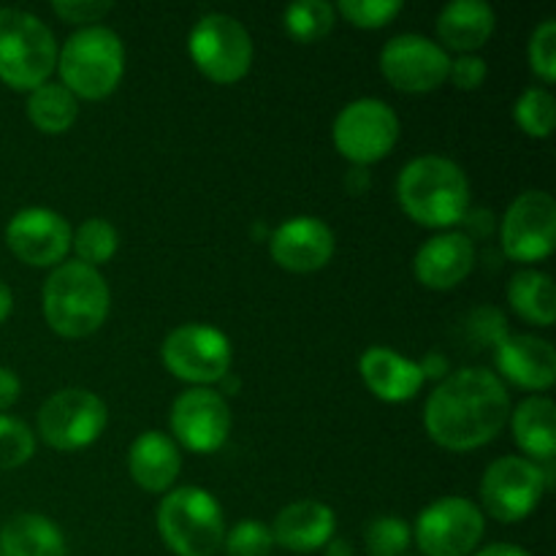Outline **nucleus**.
Masks as SVG:
<instances>
[{"mask_svg":"<svg viewBox=\"0 0 556 556\" xmlns=\"http://www.w3.org/2000/svg\"><path fill=\"white\" fill-rule=\"evenodd\" d=\"M556 407L548 396H530L514 413V438L527 456L552 462L556 454Z\"/></svg>","mask_w":556,"mask_h":556,"instance_id":"nucleus-25","label":"nucleus"},{"mask_svg":"<svg viewBox=\"0 0 556 556\" xmlns=\"http://www.w3.org/2000/svg\"><path fill=\"white\" fill-rule=\"evenodd\" d=\"M188 52L206 79L215 85H233L244 79L253 65V38L233 16L206 14L190 30Z\"/></svg>","mask_w":556,"mask_h":556,"instance_id":"nucleus-7","label":"nucleus"},{"mask_svg":"<svg viewBox=\"0 0 556 556\" xmlns=\"http://www.w3.org/2000/svg\"><path fill=\"white\" fill-rule=\"evenodd\" d=\"M220 383H223V389L228 391V394H237V389H239V380L237 378H228V375H226V378H223Z\"/></svg>","mask_w":556,"mask_h":556,"instance_id":"nucleus-45","label":"nucleus"},{"mask_svg":"<svg viewBox=\"0 0 556 556\" xmlns=\"http://www.w3.org/2000/svg\"><path fill=\"white\" fill-rule=\"evenodd\" d=\"M163 367L174 378L193 383V389H210L231 372V340L220 329L206 324L177 326L161 345Z\"/></svg>","mask_w":556,"mask_h":556,"instance_id":"nucleus-8","label":"nucleus"},{"mask_svg":"<svg viewBox=\"0 0 556 556\" xmlns=\"http://www.w3.org/2000/svg\"><path fill=\"white\" fill-rule=\"evenodd\" d=\"M68 220L43 206L16 212L5 226V244L27 266H60L71 250Z\"/></svg>","mask_w":556,"mask_h":556,"instance_id":"nucleus-16","label":"nucleus"},{"mask_svg":"<svg viewBox=\"0 0 556 556\" xmlns=\"http://www.w3.org/2000/svg\"><path fill=\"white\" fill-rule=\"evenodd\" d=\"M41 299L49 329L65 340L96 334L106 324L112 304V293L101 271L79 261L60 264L43 282Z\"/></svg>","mask_w":556,"mask_h":556,"instance_id":"nucleus-3","label":"nucleus"},{"mask_svg":"<svg viewBox=\"0 0 556 556\" xmlns=\"http://www.w3.org/2000/svg\"><path fill=\"white\" fill-rule=\"evenodd\" d=\"M410 546V527L400 516H378L367 527L369 556H405Z\"/></svg>","mask_w":556,"mask_h":556,"instance_id":"nucleus-32","label":"nucleus"},{"mask_svg":"<svg viewBox=\"0 0 556 556\" xmlns=\"http://www.w3.org/2000/svg\"><path fill=\"white\" fill-rule=\"evenodd\" d=\"M546 492L543 467L521 456H503L483 472L481 500L486 514L500 525L527 519Z\"/></svg>","mask_w":556,"mask_h":556,"instance_id":"nucleus-11","label":"nucleus"},{"mask_svg":"<svg viewBox=\"0 0 556 556\" xmlns=\"http://www.w3.org/2000/svg\"><path fill=\"white\" fill-rule=\"evenodd\" d=\"M448 79L454 81L456 90H478L486 81V60L478 54H459L451 60Z\"/></svg>","mask_w":556,"mask_h":556,"instance_id":"nucleus-38","label":"nucleus"},{"mask_svg":"<svg viewBox=\"0 0 556 556\" xmlns=\"http://www.w3.org/2000/svg\"><path fill=\"white\" fill-rule=\"evenodd\" d=\"M106 429V405L87 389H63L38 410V434L49 448L79 451Z\"/></svg>","mask_w":556,"mask_h":556,"instance_id":"nucleus-10","label":"nucleus"},{"mask_svg":"<svg viewBox=\"0 0 556 556\" xmlns=\"http://www.w3.org/2000/svg\"><path fill=\"white\" fill-rule=\"evenodd\" d=\"M470 334L476 337L481 345L497 348L500 342L510 334L508 320H505V315L500 313L497 307H478L476 313L470 315Z\"/></svg>","mask_w":556,"mask_h":556,"instance_id":"nucleus-37","label":"nucleus"},{"mask_svg":"<svg viewBox=\"0 0 556 556\" xmlns=\"http://www.w3.org/2000/svg\"><path fill=\"white\" fill-rule=\"evenodd\" d=\"M157 532L177 556H215L226 541V519L210 492L182 486L157 505Z\"/></svg>","mask_w":556,"mask_h":556,"instance_id":"nucleus-5","label":"nucleus"},{"mask_svg":"<svg viewBox=\"0 0 556 556\" xmlns=\"http://www.w3.org/2000/svg\"><path fill=\"white\" fill-rule=\"evenodd\" d=\"M476 556H532V554L519 546H510V543H492V546L481 548Z\"/></svg>","mask_w":556,"mask_h":556,"instance_id":"nucleus-42","label":"nucleus"},{"mask_svg":"<svg viewBox=\"0 0 556 556\" xmlns=\"http://www.w3.org/2000/svg\"><path fill=\"white\" fill-rule=\"evenodd\" d=\"M0 556H68L65 535L41 514H20L0 530Z\"/></svg>","mask_w":556,"mask_h":556,"instance_id":"nucleus-24","label":"nucleus"},{"mask_svg":"<svg viewBox=\"0 0 556 556\" xmlns=\"http://www.w3.org/2000/svg\"><path fill=\"white\" fill-rule=\"evenodd\" d=\"M510 418L503 380L486 367H465L440 380L424 407L429 438L445 451H476L492 443Z\"/></svg>","mask_w":556,"mask_h":556,"instance_id":"nucleus-1","label":"nucleus"},{"mask_svg":"<svg viewBox=\"0 0 556 556\" xmlns=\"http://www.w3.org/2000/svg\"><path fill=\"white\" fill-rule=\"evenodd\" d=\"M396 199L418 226L451 228L470 212V182L448 157L424 155L402 168L396 179Z\"/></svg>","mask_w":556,"mask_h":556,"instance_id":"nucleus-2","label":"nucleus"},{"mask_svg":"<svg viewBox=\"0 0 556 556\" xmlns=\"http://www.w3.org/2000/svg\"><path fill=\"white\" fill-rule=\"evenodd\" d=\"M326 556H353V548L345 538H331L326 543Z\"/></svg>","mask_w":556,"mask_h":556,"instance_id":"nucleus-44","label":"nucleus"},{"mask_svg":"<svg viewBox=\"0 0 556 556\" xmlns=\"http://www.w3.org/2000/svg\"><path fill=\"white\" fill-rule=\"evenodd\" d=\"M337 11L326 0H302L286 9V33L299 43H315L326 38L334 27Z\"/></svg>","mask_w":556,"mask_h":556,"instance_id":"nucleus-28","label":"nucleus"},{"mask_svg":"<svg viewBox=\"0 0 556 556\" xmlns=\"http://www.w3.org/2000/svg\"><path fill=\"white\" fill-rule=\"evenodd\" d=\"M503 250L510 261L535 264L548 258L556 244V204L546 190H527L508 206L500 226Z\"/></svg>","mask_w":556,"mask_h":556,"instance_id":"nucleus-13","label":"nucleus"},{"mask_svg":"<svg viewBox=\"0 0 556 556\" xmlns=\"http://www.w3.org/2000/svg\"><path fill=\"white\" fill-rule=\"evenodd\" d=\"M223 548H226V556H269L275 548V538L266 525L244 519L228 532Z\"/></svg>","mask_w":556,"mask_h":556,"instance_id":"nucleus-33","label":"nucleus"},{"mask_svg":"<svg viewBox=\"0 0 556 556\" xmlns=\"http://www.w3.org/2000/svg\"><path fill=\"white\" fill-rule=\"evenodd\" d=\"M117 228L109 220H103V217H90L71 237V248L76 250V261L92 266V269L109 264L114 258V253H117Z\"/></svg>","mask_w":556,"mask_h":556,"instance_id":"nucleus-29","label":"nucleus"},{"mask_svg":"<svg viewBox=\"0 0 556 556\" xmlns=\"http://www.w3.org/2000/svg\"><path fill=\"white\" fill-rule=\"evenodd\" d=\"M369 182H372V179H369V172H367V168L353 166V168H351V174H348V190H351L353 195L367 193V190H369Z\"/></svg>","mask_w":556,"mask_h":556,"instance_id":"nucleus-41","label":"nucleus"},{"mask_svg":"<svg viewBox=\"0 0 556 556\" xmlns=\"http://www.w3.org/2000/svg\"><path fill=\"white\" fill-rule=\"evenodd\" d=\"M556 101L546 87H530L521 92L514 106V117L519 128L532 139H548L554 130Z\"/></svg>","mask_w":556,"mask_h":556,"instance_id":"nucleus-30","label":"nucleus"},{"mask_svg":"<svg viewBox=\"0 0 556 556\" xmlns=\"http://www.w3.org/2000/svg\"><path fill=\"white\" fill-rule=\"evenodd\" d=\"M527 58H530V68L535 71V76H541L546 85L556 81V22L546 20L535 27L530 38V49H527Z\"/></svg>","mask_w":556,"mask_h":556,"instance_id":"nucleus-35","label":"nucleus"},{"mask_svg":"<svg viewBox=\"0 0 556 556\" xmlns=\"http://www.w3.org/2000/svg\"><path fill=\"white\" fill-rule=\"evenodd\" d=\"M20 391H22L20 378H16L11 369L0 367V413L9 410V407L20 400Z\"/></svg>","mask_w":556,"mask_h":556,"instance_id":"nucleus-39","label":"nucleus"},{"mask_svg":"<svg viewBox=\"0 0 556 556\" xmlns=\"http://www.w3.org/2000/svg\"><path fill=\"white\" fill-rule=\"evenodd\" d=\"M503 378L527 391H546L556 380V353L552 342L535 334H508L494 348Z\"/></svg>","mask_w":556,"mask_h":556,"instance_id":"nucleus-19","label":"nucleus"},{"mask_svg":"<svg viewBox=\"0 0 556 556\" xmlns=\"http://www.w3.org/2000/svg\"><path fill=\"white\" fill-rule=\"evenodd\" d=\"M60 85L85 101H101L117 90L125 74V47L109 27L76 30L58 54Z\"/></svg>","mask_w":556,"mask_h":556,"instance_id":"nucleus-4","label":"nucleus"},{"mask_svg":"<svg viewBox=\"0 0 556 556\" xmlns=\"http://www.w3.org/2000/svg\"><path fill=\"white\" fill-rule=\"evenodd\" d=\"M112 9L114 5L109 0H54L52 3V11L60 20L87 27H92V22H101Z\"/></svg>","mask_w":556,"mask_h":556,"instance_id":"nucleus-36","label":"nucleus"},{"mask_svg":"<svg viewBox=\"0 0 556 556\" xmlns=\"http://www.w3.org/2000/svg\"><path fill=\"white\" fill-rule=\"evenodd\" d=\"M486 521L467 497H443L416 519V543L424 556H470L481 543Z\"/></svg>","mask_w":556,"mask_h":556,"instance_id":"nucleus-12","label":"nucleus"},{"mask_svg":"<svg viewBox=\"0 0 556 556\" xmlns=\"http://www.w3.org/2000/svg\"><path fill=\"white\" fill-rule=\"evenodd\" d=\"M331 139L342 157H348L353 166L367 168L369 163L391 155L400 139V117L386 101L358 98L337 114Z\"/></svg>","mask_w":556,"mask_h":556,"instance_id":"nucleus-9","label":"nucleus"},{"mask_svg":"<svg viewBox=\"0 0 556 556\" xmlns=\"http://www.w3.org/2000/svg\"><path fill=\"white\" fill-rule=\"evenodd\" d=\"M172 429L188 451L215 454L231 434V407L217 391L188 389L174 400Z\"/></svg>","mask_w":556,"mask_h":556,"instance_id":"nucleus-15","label":"nucleus"},{"mask_svg":"<svg viewBox=\"0 0 556 556\" xmlns=\"http://www.w3.org/2000/svg\"><path fill=\"white\" fill-rule=\"evenodd\" d=\"M367 389L383 402H407L421 391L424 372L418 362L383 345H372L358 362Z\"/></svg>","mask_w":556,"mask_h":556,"instance_id":"nucleus-21","label":"nucleus"},{"mask_svg":"<svg viewBox=\"0 0 556 556\" xmlns=\"http://www.w3.org/2000/svg\"><path fill=\"white\" fill-rule=\"evenodd\" d=\"M380 71L394 90L421 96V92L438 90L448 79L451 58L432 38L405 33V36L391 38L383 47Z\"/></svg>","mask_w":556,"mask_h":556,"instance_id":"nucleus-14","label":"nucleus"},{"mask_svg":"<svg viewBox=\"0 0 556 556\" xmlns=\"http://www.w3.org/2000/svg\"><path fill=\"white\" fill-rule=\"evenodd\" d=\"M334 530L337 519L329 505L318 503V500H299L277 514L271 538L277 546L288 548V552L309 554L324 548L334 538Z\"/></svg>","mask_w":556,"mask_h":556,"instance_id":"nucleus-20","label":"nucleus"},{"mask_svg":"<svg viewBox=\"0 0 556 556\" xmlns=\"http://www.w3.org/2000/svg\"><path fill=\"white\" fill-rule=\"evenodd\" d=\"M58 68V43L38 16L0 9V79L14 90H36Z\"/></svg>","mask_w":556,"mask_h":556,"instance_id":"nucleus-6","label":"nucleus"},{"mask_svg":"<svg viewBox=\"0 0 556 556\" xmlns=\"http://www.w3.org/2000/svg\"><path fill=\"white\" fill-rule=\"evenodd\" d=\"M269 253L277 266L293 275L324 269L334 255V233L318 217H291L269 237Z\"/></svg>","mask_w":556,"mask_h":556,"instance_id":"nucleus-17","label":"nucleus"},{"mask_svg":"<svg viewBox=\"0 0 556 556\" xmlns=\"http://www.w3.org/2000/svg\"><path fill=\"white\" fill-rule=\"evenodd\" d=\"M418 367H421L424 380H427V378H448V358H445L443 353H429L424 362H418Z\"/></svg>","mask_w":556,"mask_h":556,"instance_id":"nucleus-40","label":"nucleus"},{"mask_svg":"<svg viewBox=\"0 0 556 556\" xmlns=\"http://www.w3.org/2000/svg\"><path fill=\"white\" fill-rule=\"evenodd\" d=\"M476 266V244L467 233L448 231L427 239L418 248L413 269L421 286L432 291H451L459 286Z\"/></svg>","mask_w":556,"mask_h":556,"instance_id":"nucleus-18","label":"nucleus"},{"mask_svg":"<svg viewBox=\"0 0 556 556\" xmlns=\"http://www.w3.org/2000/svg\"><path fill=\"white\" fill-rule=\"evenodd\" d=\"M508 304L519 318L535 326H552L556 318V293L552 275L521 269L508 282Z\"/></svg>","mask_w":556,"mask_h":556,"instance_id":"nucleus-26","label":"nucleus"},{"mask_svg":"<svg viewBox=\"0 0 556 556\" xmlns=\"http://www.w3.org/2000/svg\"><path fill=\"white\" fill-rule=\"evenodd\" d=\"M11 309H14V293H11V288L0 280V324L9 318Z\"/></svg>","mask_w":556,"mask_h":556,"instance_id":"nucleus-43","label":"nucleus"},{"mask_svg":"<svg viewBox=\"0 0 556 556\" xmlns=\"http://www.w3.org/2000/svg\"><path fill=\"white\" fill-rule=\"evenodd\" d=\"M128 470L136 486L150 494H161L174 486L179 470H182V456L177 443L168 434L150 429L139 434L128 451Z\"/></svg>","mask_w":556,"mask_h":556,"instance_id":"nucleus-22","label":"nucleus"},{"mask_svg":"<svg viewBox=\"0 0 556 556\" xmlns=\"http://www.w3.org/2000/svg\"><path fill=\"white\" fill-rule=\"evenodd\" d=\"M76 117H79V101L60 81H43L27 96V119L41 134H65L76 123Z\"/></svg>","mask_w":556,"mask_h":556,"instance_id":"nucleus-27","label":"nucleus"},{"mask_svg":"<svg viewBox=\"0 0 556 556\" xmlns=\"http://www.w3.org/2000/svg\"><path fill=\"white\" fill-rule=\"evenodd\" d=\"M36 451V434L20 418L0 416V470H14L30 462Z\"/></svg>","mask_w":556,"mask_h":556,"instance_id":"nucleus-31","label":"nucleus"},{"mask_svg":"<svg viewBox=\"0 0 556 556\" xmlns=\"http://www.w3.org/2000/svg\"><path fill=\"white\" fill-rule=\"evenodd\" d=\"M334 11H340L353 27L378 30L400 14L402 3L400 0H342Z\"/></svg>","mask_w":556,"mask_h":556,"instance_id":"nucleus-34","label":"nucleus"},{"mask_svg":"<svg viewBox=\"0 0 556 556\" xmlns=\"http://www.w3.org/2000/svg\"><path fill=\"white\" fill-rule=\"evenodd\" d=\"M497 16L483 0H454L438 16V36L443 49L472 54L492 38Z\"/></svg>","mask_w":556,"mask_h":556,"instance_id":"nucleus-23","label":"nucleus"}]
</instances>
